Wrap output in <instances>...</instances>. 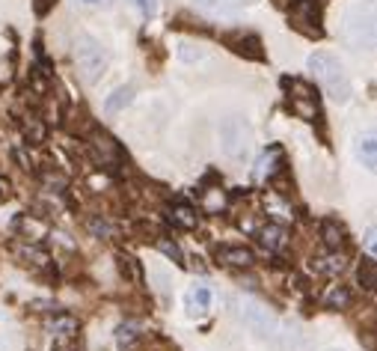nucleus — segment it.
Here are the masks:
<instances>
[{
  "mask_svg": "<svg viewBox=\"0 0 377 351\" xmlns=\"http://www.w3.org/2000/svg\"><path fill=\"white\" fill-rule=\"evenodd\" d=\"M217 259L223 265H232V268H249L256 262V253L249 247H220Z\"/></svg>",
  "mask_w": 377,
  "mask_h": 351,
  "instance_id": "obj_11",
  "label": "nucleus"
},
{
  "mask_svg": "<svg viewBox=\"0 0 377 351\" xmlns=\"http://www.w3.org/2000/svg\"><path fill=\"white\" fill-rule=\"evenodd\" d=\"M348 42L354 48H377V0H359L348 12Z\"/></svg>",
  "mask_w": 377,
  "mask_h": 351,
  "instance_id": "obj_2",
  "label": "nucleus"
},
{
  "mask_svg": "<svg viewBox=\"0 0 377 351\" xmlns=\"http://www.w3.org/2000/svg\"><path fill=\"white\" fill-rule=\"evenodd\" d=\"M220 140H223L226 155L241 158L249 146V128L244 125V119H226L220 125Z\"/></svg>",
  "mask_w": 377,
  "mask_h": 351,
  "instance_id": "obj_6",
  "label": "nucleus"
},
{
  "mask_svg": "<svg viewBox=\"0 0 377 351\" xmlns=\"http://www.w3.org/2000/svg\"><path fill=\"white\" fill-rule=\"evenodd\" d=\"M137 336H140V328H137L134 322H125V324L116 328V343H119L122 351H131L134 343H137Z\"/></svg>",
  "mask_w": 377,
  "mask_h": 351,
  "instance_id": "obj_20",
  "label": "nucleus"
},
{
  "mask_svg": "<svg viewBox=\"0 0 377 351\" xmlns=\"http://www.w3.org/2000/svg\"><path fill=\"white\" fill-rule=\"evenodd\" d=\"M348 304H350V292L345 289V286H336V289L324 298V307L327 310H345Z\"/></svg>",
  "mask_w": 377,
  "mask_h": 351,
  "instance_id": "obj_21",
  "label": "nucleus"
},
{
  "mask_svg": "<svg viewBox=\"0 0 377 351\" xmlns=\"http://www.w3.org/2000/svg\"><path fill=\"white\" fill-rule=\"evenodd\" d=\"M354 152L362 161V167H369L371 173H377V128H369V131L357 134Z\"/></svg>",
  "mask_w": 377,
  "mask_h": 351,
  "instance_id": "obj_8",
  "label": "nucleus"
},
{
  "mask_svg": "<svg viewBox=\"0 0 377 351\" xmlns=\"http://www.w3.org/2000/svg\"><path fill=\"white\" fill-rule=\"evenodd\" d=\"M74 62H78V72L83 74V81L95 84L107 72V51L92 36H78L74 39Z\"/></svg>",
  "mask_w": 377,
  "mask_h": 351,
  "instance_id": "obj_3",
  "label": "nucleus"
},
{
  "mask_svg": "<svg viewBox=\"0 0 377 351\" xmlns=\"http://www.w3.org/2000/svg\"><path fill=\"white\" fill-rule=\"evenodd\" d=\"M357 283H359L366 292H377V262H371V259H362V262H359V268H357Z\"/></svg>",
  "mask_w": 377,
  "mask_h": 351,
  "instance_id": "obj_18",
  "label": "nucleus"
},
{
  "mask_svg": "<svg viewBox=\"0 0 377 351\" xmlns=\"http://www.w3.org/2000/svg\"><path fill=\"white\" fill-rule=\"evenodd\" d=\"M170 220L175 223V227H181V230H193L196 223H199L196 211L187 206V203H175V206L170 208Z\"/></svg>",
  "mask_w": 377,
  "mask_h": 351,
  "instance_id": "obj_17",
  "label": "nucleus"
},
{
  "mask_svg": "<svg viewBox=\"0 0 377 351\" xmlns=\"http://www.w3.org/2000/svg\"><path fill=\"white\" fill-rule=\"evenodd\" d=\"M306 66H309V72H312V78L321 84V90L330 95L333 102L345 105L348 98H350V81H348V74H345V69H342V62H338L333 54L315 51V54L306 60Z\"/></svg>",
  "mask_w": 377,
  "mask_h": 351,
  "instance_id": "obj_1",
  "label": "nucleus"
},
{
  "mask_svg": "<svg viewBox=\"0 0 377 351\" xmlns=\"http://www.w3.org/2000/svg\"><path fill=\"white\" fill-rule=\"evenodd\" d=\"M134 86H119V90H113L107 95V102H104V114L113 117V114H119V110H125L131 102H134Z\"/></svg>",
  "mask_w": 377,
  "mask_h": 351,
  "instance_id": "obj_15",
  "label": "nucleus"
},
{
  "mask_svg": "<svg viewBox=\"0 0 377 351\" xmlns=\"http://www.w3.org/2000/svg\"><path fill=\"white\" fill-rule=\"evenodd\" d=\"M134 6H137V9H140V12H143V15H146V18H152V15H155V12H158V0H134Z\"/></svg>",
  "mask_w": 377,
  "mask_h": 351,
  "instance_id": "obj_27",
  "label": "nucleus"
},
{
  "mask_svg": "<svg viewBox=\"0 0 377 351\" xmlns=\"http://www.w3.org/2000/svg\"><path fill=\"white\" fill-rule=\"evenodd\" d=\"M86 230H90L92 235H98V238H113V235H116V230H113L104 218H92V220H86Z\"/></svg>",
  "mask_w": 377,
  "mask_h": 351,
  "instance_id": "obj_22",
  "label": "nucleus"
},
{
  "mask_svg": "<svg viewBox=\"0 0 377 351\" xmlns=\"http://www.w3.org/2000/svg\"><path fill=\"white\" fill-rule=\"evenodd\" d=\"M81 4H86V6H102V4H107V0H81Z\"/></svg>",
  "mask_w": 377,
  "mask_h": 351,
  "instance_id": "obj_31",
  "label": "nucleus"
},
{
  "mask_svg": "<svg viewBox=\"0 0 377 351\" xmlns=\"http://www.w3.org/2000/svg\"><path fill=\"white\" fill-rule=\"evenodd\" d=\"M211 304H214V292H211L208 286H193V289L187 292V307H191L193 316H203V312H208Z\"/></svg>",
  "mask_w": 377,
  "mask_h": 351,
  "instance_id": "obj_13",
  "label": "nucleus"
},
{
  "mask_svg": "<svg viewBox=\"0 0 377 351\" xmlns=\"http://www.w3.org/2000/svg\"><path fill=\"white\" fill-rule=\"evenodd\" d=\"M51 331L60 336V340H71V336H78L81 324H78V319H74V316H57L51 322Z\"/></svg>",
  "mask_w": 377,
  "mask_h": 351,
  "instance_id": "obj_19",
  "label": "nucleus"
},
{
  "mask_svg": "<svg viewBox=\"0 0 377 351\" xmlns=\"http://www.w3.org/2000/svg\"><path fill=\"white\" fill-rule=\"evenodd\" d=\"M280 167H282V149H280V146H270L268 152L259 158V164H256V179H259V182H268V179H273V176L280 173Z\"/></svg>",
  "mask_w": 377,
  "mask_h": 351,
  "instance_id": "obj_9",
  "label": "nucleus"
},
{
  "mask_svg": "<svg viewBox=\"0 0 377 351\" xmlns=\"http://www.w3.org/2000/svg\"><path fill=\"white\" fill-rule=\"evenodd\" d=\"M259 241L265 250H270V253H280V250L288 244V232L280 227V223H268V227L259 230Z\"/></svg>",
  "mask_w": 377,
  "mask_h": 351,
  "instance_id": "obj_12",
  "label": "nucleus"
},
{
  "mask_svg": "<svg viewBox=\"0 0 377 351\" xmlns=\"http://www.w3.org/2000/svg\"><path fill=\"white\" fill-rule=\"evenodd\" d=\"M27 140H33V143H42V140H45V125L33 122L30 128H27Z\"/></svg>",
  "mask_w": 377,
  "mask_h": 351,
  "instance_id": "obj_28",
  "label": "nucleus"
},
{
  "mask_svg": "<svg viewBox=\"0 0 377 351\" xmlns=\"http://www.w3.org/2000/svg\"><path fill=\"white\" fill-rule=\"evenodd\" d=\"M292 24L306 36H321V4L318 0H294L292 4Z\"/></svg>",
  "mask_w": 377,
  "mask_h": 351,
  "instance_id": "obj_5",
  "label": "nucleus"
},
{
  "mask_svg": "<svg viewBox=\"0 0 377 351\" xmlns=\"http://www.w3.org/2000/svg\"><path fill=\"white\" fill-rule=\"evenodd\" d=\"M362 241H366V250H369V253H374V256H377V227H369V230H366V238H362Z\"/></svg>",
  "mask_w": 377,
  "mask_h": 351,
  "instance_id": "obj_29",
  "label": "nucleus"
},
{
  "mask_svg": "<svg viewBox=\"0 0 377 351\" xmlns=\"http://www.w3.org/2000/svg\"><path fill=\"white\" fill-rule=\"evenodd\" d=\"M179 57H181L184 62H203V60H205V51H199V45L181 42V45H179Z\"/></svg>",
  "mask_w": 377,
  "mask_h": 351,
  "instance_id": "obj_24",
  "label": "nucleus"
},
{
  "mask_svg": "<svg viewBox=\"0 0 377 351\" xmlns=\"http://www.w3.org/2000/svg\"><path fill=\"white\" fill-rule=\"evenodd\" d=\"M249 0H193V6L205 15H232V12L244 9Z\"/></svg>",
  "mask_w": 377,
  "mask_h": 351,
  "instance_id": "obj_10",
  "label": "nucleus"
},
{
  "mask_svg": "<svg viewBox=\"0 0 377 351\" xmlns=\"http://www.w3.org/2000/svg\"><path fill=\"white\" fill-rule=\"evenodd\" d=\"M232 42V48L241 57H247V60H265V51H261V39L259 36H253V33H247V36H238V39H229Z\"/></svg>",
  "mask_w": 377,
  "mask_h": 351,
  "instance_id": "obj_14",
  "label": "nucleus"
},
{
  "mask_svg": "<svg viewBox=\"0 0 377 351\" xmlns=\"http://www.w3.org/2000/svg\"><path fill=\"white\" fill-rule=\"evenodd\" d=\"M321 238H324V247H327V250H333V253H336V250H342L345 241H348V238H345V230L338 227L336 220H324V223H321Z\"/></svg>",
  "mask_w": 377,
  "mask_h": 351,
  "instance_id": "obj_16",
  "label": "nucleus"
},
{
  "mask_svg": "<svg viewBox=\"0 0 377 351\" xmlns=\"http://www.w3.org/2000/svg\"><path fill=\"white\" fill-rule=\"evenodd\" d=\"M57 4V0H36L33 4V9H36V15H48L51 12V6Z\"/></svg>",
  "mask_w": 377,
  "mask_h": 351,
  "instance_id": "obj_30",
  "label": "nucleus"
},
{
  "mask_svg": "<svg viewBox=\"0 0 377 351\" xmlns=\"http://www.w3.org/2000/svg\"><path fill=\"white\" fill-rule=\"evenodd\" d=\"M116 259H119V271H122V277H128V280H140V265H137V262H134L131 256L119 253Z\"/></svg>",
  "mask_w": 377,
  "mask_h": 351,
  "instance_id": "obj_23",
  "label": "nucleus"
},
{
  "mask_svg": "<svg viewBox=\"0 0 377 351\" xmlns=\"http://www.w3.org/2000/svg\"><path fill=\"white\" fill-rule=\"evenodd\" d=\"M158 250H160V253H167L172 262H179V265H184V256H181V250L175 247L172 241H167V238H160V241H158Z\"/></svg>",
  "mask_w": 377,
  "mask_h": 351,
  "instance_id": "obj_25",
  "label": "nucleus"
},
{
  "mask_svg": "<svg viewBox=\"0 0 377 351\" xmlns=\"http://www.w3.org/2000/svg\"><path fill=\"white\" fill-rule=\"evenodd\" d=\"M92 152H95V158L102 161V164H107V167H116L119 161H122V149H119V143L113 140L107 131H95V134H92Z\"/></svg>",
  "mask_w": 377,
  "mask_h": 351,
  "instance_id": "obj_7",
  "label": "nucleus"
},
{
  "mask_svg": "<svg viewBox=\"0 0 377 351\" xmlns=\"http://www.w3.org/2000/svg\"><path fill=\"white\" fill-rule=\"evenodd\" d=\"M324 265H318L324 274H342L345 271V259L342 256H330V259H321Z\"/></svg>",
  "mask_w": 377,
  "mask_h": 351,
  "instance_id": "obj_26",
  "label": "nucleus"
},
{
  "mask_svg": "<svg viewBox=\"0 0 377 351\" xmlns=\"http://www.w3.org/2000/svg\"><path fill=\"white\" fill-rule=\"evenodd\" d=\"M241 319L249 331H253L256 336H276V328H280V322H276V316L265 307L259 304L256 298H244L241 300Z\"/></svg>",
  "mask_w": 377,
  "mask_h": 351,
  "instance_id": "obj_4",
  "label": "nucleus"
}]
</instances>
